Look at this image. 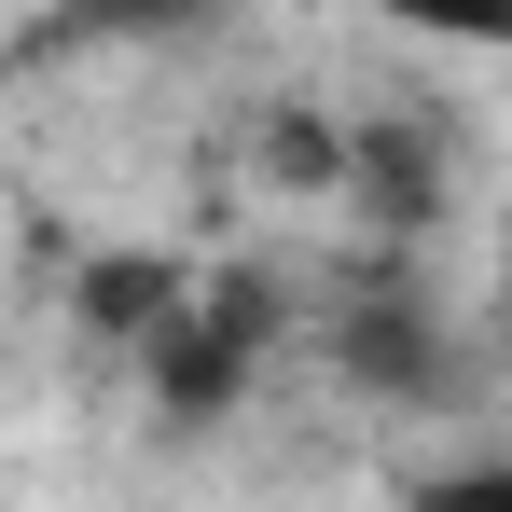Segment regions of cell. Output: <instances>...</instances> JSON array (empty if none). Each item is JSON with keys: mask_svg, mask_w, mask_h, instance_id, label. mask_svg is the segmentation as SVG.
<instances>
[{"mask_svg": "<svg viewBox=\"0 0 512 512\" xmlns=\"http://www.w3.org/2000/svg\"><path fill=\"white\" fill-rule=\"evenodd\" d=\"M360 14H388L402 42H457V56H499L512 42V0H360Z\"/></svg>", "mask_w": 512, "mask_h": 512, "instance_id": "2", "label": "cell"}, {"mask_svg": "<svg viewBox=\"0 0 512 512\" xmlns=\"http://www.w3.org/2000/svg\"><path fill=\"white\" fill-rule=\"evenodd\" d=\"M208 14H222V0H70L56 28H70V42H180V28H208Z\"/></svg>", "mask_w": 512, "mask_h": 512, "instance_id": "3", "label": "cell"}, {"mask_svg": "<svg viewBox=\"0 0 512 512\" xmlns=\"http://www.w3.org/2000/svg\"><path fill=\"white\" fill-rule=\"evenodd\" d=\"M167 305H180V263H84V319H97L111 346H139Z\"/></svg>", "mask_w": 512, "mask_h": 512, "instance_id": "1", "label": "cell"}, {"mask_svg": "<svg viewBox=\"0 0 512 512\" xmlns=\"http://www.w3.org/2000/svg\"><path fill=\"white\" fill-rule=\"evenodd\" d=\"M402 512H512V471H499V457H457V471H429Z\"/></svg>", "mask_w": 512, "mask_h": 512, "instance_id": "4", "label": "cell"}]
</instances>
